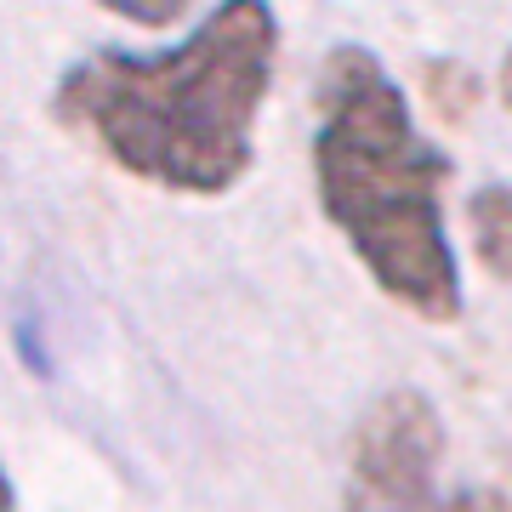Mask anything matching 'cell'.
<instances>
[{"label":"cell","instance_id":"obj_2","mask_svg":"<svg viewBox=\"0 0 512 512\" xmlns=\"http://www.w3.org/2000/svg\"><path fill=\"white\" fill-rule=\"evenodd\" d=\"M313 114L319 211L399 308L450 325L461 313V268L444 228V183L456 165L421 137L404 86L365 46L325 57Z\"/></svg>","mask_w":512,"mask_h":512},{"label":"cell","instance_id":"obj_1","mask_svg":"<svg viewBox=\"0 0 512 512\" xmlns=\"http://www.w3.org/2000/svg\"><path fill=\"white\" fill-rule=\"evenodd\" d=\"M279 18L268 0H222L171 52H92L52 92L57 126L126 177L171 194H228L256 160V114L274 92Z\"/></svg>","mask_w":512,"mask_h":512},{"label":"cell","instance_id":"obj_7","mask_svg":"<svg viewBox=\"0 0 512 512\" xmlns=\"http://www.w3.org/2000/svg\"><path fill=\"white\" fill-rule=\"evenodd\" d=\"M444 512H507L501 490H461L456 501H444Z\"/></svg>","mask_w":512,"mask_h":512},{"label":"cell","instance_id":"obj_3","mask_svg":"<svg viewBox=\"0 0 512 512\" xmlns=\"http://www.w3.org/2000/svg\"><path fill=\"white\" fill-rule=\"evenodd\" d=\"M444 421L427 393L393 387L353 433L348 512H444Z\"/></svg>","mask_w":512,"mask_h":512},{"label":"cell","instance_id":"obj_8","mask_svg":"<svg viewBox=\"0 0 512 512\" xmlns=\"http://www.w3.org/2000/svg\"><path fill=\"white\" fill-rule=\"evenodd\" d=\"M0 512H12V484H6V467H0Z\"/></svg>","mask_w":512,"mask_h":512},{"label":"cell","instance_id":"obj_5","mask_svg":"<svg viewBox=\"0 0 512 512\" xmlns=\"http://www.w3.org/2000/svg\"><path fill=\"white\" fill-rule=\"evenodd\" d=\"M421 86H427V103H433L444 120H467V114L478 109V80H473L467 63H427Z\"/></svg>","mask_w":512,"mask_h":512},{"label":"cell","instance_id":"obj_4","mask_svg":"<svg viewBox=\"0 0 512 512\" xmlns=\"http://www.w3.org/2000/svg\"><path fill=\"white\" fill-rule=\"evenodd\" d=\"M467 222H473L478 262H484L495 279H507V234H512V194H507V183L478 188L473 205H467Z\"/></svg>","mask_w":512,"mask_h":512},{"label":"cell","instance_id":"obj_6","mask_svg":"<svg viewBox=\"0 0 512 512\" xmlns=\"http://www.w3.org/2000/svg\"><path fill=\"white\" fill-rule=\"evenodd\" d=\"M103 12H114V18L126 23H143V29H165V23H177L194 6V0H97Z\"/></svg>","mask_w":512,"mask_h":512}]
</instances>
